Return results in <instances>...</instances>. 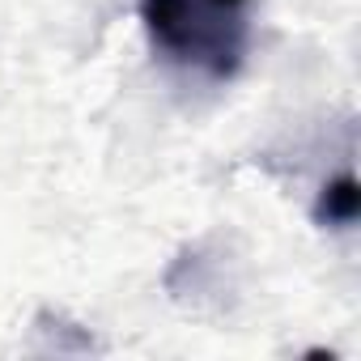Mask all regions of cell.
<instances>
[{
	"label": "cell",
	"instance_id": "obj_1",
	"mask_svg": "<svg viewBox=\"0 0 361 361\" xmlns=\"http://www.w3.org/2000/svg\"><path fill=\"white\" fill-rule=\"evenodd\" d=\"M149 43L178 68L230 81L251 43V0H140Z\"/></svg>",
	"mask_w": 361,
	"mask_h": 361
},
{
	"label": "cell",
	"instance_id": "obj_2",
	"mask_svg": "<svg viewBox=\"0 0 361 361\" xmlns=\"http://www.w3.org/2000/svg\"><path fill=\"white\" fill-rule=\"evenodd\" d=\"M357 204H361L357 178H353V174H340V178H331V183L319 192V200H314V221H319V226H331V230H348V226L357 221Z\"/></svg>",
	"mask_w": 361,
	"mask_h": 361
}]
</instances>
